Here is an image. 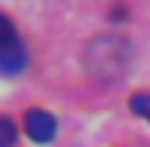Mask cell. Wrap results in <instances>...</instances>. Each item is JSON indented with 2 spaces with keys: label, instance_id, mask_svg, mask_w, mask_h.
Here are the masks:
<instances>
[{
  "label": "cell",
  "instance_id": "obj_1",
  "mask_svg": "<svg viewBox=\"0 0 150 147\" xmlns=\"http://www.w3.org/2000/svg\"><path fill=\"white\" fill-rule=\"evenodd\" d=\"M25 132H28V138L37 141V144L52 141V138H55V117H52L49 110L34 107V110L25 113Z\"/></svg>",
  "mask_w": 150,
  "mask_h": 147
},
{
  "label": "cell",
  "instance_id": "obj_2",
  "mask_svg": "<svg viewBox=\"0 0 150 147\" xmlns=\"http://www.w3.org/2000/svg\"><path fill=\"white\" fill-rule=\"evenodd\" d=\"M25 64H28V55H25V49H22V43H12V46H6V49H0V71L3 74H18V71H25Z\"/></svg>",
  "mask_w": 150,
  "mask_h": 147
},
{
  "label": "cell",
  "instance_id": "obj_3",
  "mask_svg": "<svg viewBox=\"0 0 150 147\" xmlns=\"http://www.w3.org/2000/svg\"><path fill=\"white\" fill-rule=\"evenodd\" d=\"M16 123L9 117H0V147H12L16 144Z\"/></svg>",
  "mask_w": 150,
  "mask_h": 147
},
{
  "label": "cell",
  "instance_id": "obj_4",
  "mask_svg": "<svg viewBox=\"0 0 150 147\" xmlns=\"http://www.w3.org/2000/svg\"><path fill=\"white\" fill-rule=\"evenodd\" d=\"M16 28H12V22L6 16H0V49H6V46H12L16 43Z\"/></svg>",
  "mask_w": 150,
  "mask_h": 147
},
{
  "label": "cell",
  "instance_id": "obj_5",
  "mask_svg": "<svg viewBox=\"0 0 150 147\" xmlns=\"http://www.w3.org/2000/svg\"><path fill=\"white\" fill-rule=\"evenodd\" d=\"M132 110L150 119V92H135L132 95Z\"/></svg>",
  "mask_w": 150,
  "mask_h": 147
}]
</instances>
